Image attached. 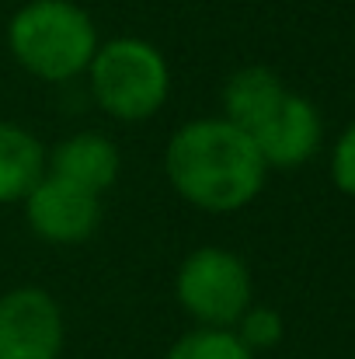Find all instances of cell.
I'll return each instance as SVG.
<instances>
[{
    "label": "cell",
    "instance_id": "1",
    "mask_svg": "<svg viewBox=\"0 0 355 359\" xmlns=\"http://www.w3.org/2000/svg\"><path fill=\"white\" fill-rule=\"evenodd\" d=\"M164 171L174 192L206 213L244 210L268 175L254 140L227 119L185 122L164 150Z\"/></svg>",
    "mask_w": 355,
    "mask_h": 359
},
{
    "label": "cell",
    "instance_id": "2",
    "mask_svg": "<svg viewBox=\"0 0 355 359\" xmlns=\"http://www.w3.org/2000/svg\"><path fill=\"white\" fill-rule=\"evenodd\" d=\"M11 56L39 81H74L98 53V28L70 0H32L7 25Z\"/></svg>",
    "mask_w": 355,
    "mask_h": 359
},
{
    "label": "cell",
    "instance_id": "3",
    "mask_svg": "<svg viewBox=\"0 0 355 359\" xmlns=\"http://www.w3.org/2000/svg\"><path fill=\"white\" fill-rule=\"evenodd\" d=\"M88 77L95 102L122 122L157 116L171 91L167 60L143 39H112L109 46H98Z\"/></svg>",
    "mask_w": 355,
    "mask_h": 359
},
{
    "label": "cell",
    "instance_id": "4",
    "mask_svg": "<svg viewBox=\"0 0 355 359\" xmlns=\"http://www.w3.org/2000/svg\"><path fill=\"white\" fill-rule=\"evenodd\" d=\"M174 293L202 328H234L251 307V272L227 248H195L178 269Z\"/></svg>",
    "mask_w": 355,
    "mask_h": 359
},
{
    "label": "cell",
    "instance_id": "5",
    "mask_svg": "<svg viewBox=\"0 0 355 359\" xmlns=\"http://www.w3.org/2000/svg\"><path fill=\"white\" fill-rule=\"evenodd\" d=\"M63 339V311L46 290L21 286L0 297V359H60Z\"/></svg>",
    "mask_w": 355,
    "mask_h": 359
},
{
    "label": "cell",
    "instance_id": "6",
    "mask_svg": "<svg viewBox=\"0 0 355 359\" xmlns=\"http://www.w3.org/2000/svg\"><path fill=\"white\" fill-rule=\"evenodd\" d=\"M32 231L53 244H81L102 220V199L60 175H42L39 185L21 199Z\"/></svg>",
    "mask_w": 355,
    "mask_h": 359
},
{
    "label": "cell",
    "instance_id": "7",
    "mask_svg": "<svg viewBox=\"0 0 355 359\" xmlns=\"http://www.w3.org/2000/svg\"><path fill=\"white\" fill-rule=\"evenodd\" d=\"M321 136H324L321 112L300 95H286L279 102V109L251 133L265 168H300V164H307L317 154Z\"/></svg>",
    "mask_w": 355,
    "mask_h": 359
},
{
    "label": "cell",
    "instance_id": "8",
    "mask_svg": "<svg viewBox=\"0 0 355 359\" xmlns=\"http://www.w3.org/2000/svg\"><path fill=\"white\" fill-rule=\"evenodd\" d=\"M118 168H122L118 147L105 133H74L53 150L46 171L102 196L105 189L116 185Z\"/></svg>",
    "mask_w": 355,
    "mask_h": 359
},
{
    "label": "cell",
    "instance_id": "9",
    "mask_svg": "<svg viewBox=\"0 0 355 359\" xmlns=\"http://www.w3.org/2000/svg\"><path fill=\"white\" fill-rule=\"evenodd\" d=\"M286 84L268 67H240L223 84V119L234 122L247 136L268 119L286 98Z\"/></svg>",
    "mask_w": 355,
    "mask_h": 359
},
{
    "label": "cell",
    "instance_id": "10",
    "mask_svg": "<svg viewBox=\"0 0 355 359\" xmlns=\"http://www.w3.org/2000/svg\"><path fill=\"white\" fill-rule=\"evenodd\" d=\"M42 175H46L42 143L28 129L14 122H0V203L25 199Z\"/></svg>",
    "mask_w": 355,
    "mask_h": 359
},
{
    "label": "cell",
    "instance_id": "11",
    "mask_svg": "<svg viewBox=\"0 0 355 359\" xmlns=\"http://www.w3.org/2000/svg\"><path fill=\"white\" fill-rule=\"evenodd\" d=\"M167 359H254V353L244 349L230 328H195L171 346Z\"/></svg>",
    "mask_w": 355,
    "mask_h": 359
},
{
    "label": "cell",
    "instance_id": "12",
    "mask_svg": "<svg viewBox=\"0 0 355 359\" xmlns=\"http://www.w3.org/2000/svg\"><path fill=\"white\" fill-rule=\"evenodd\" d=\"M234 328H237L234 335L244 342V349H247V353L275 349V346L282 342V332H286L282 314H279V311H272V307H247Z\"/></svg>",
    "mask_w": 355,
    "mask_h": 359
},
{
    "label": "cell",
    "instance_id": "13",
    "mask_svg": "<svg viewBox=\"0 0 355 359\" xmlns=\"http://www.w3.org/2000/svg\"><path fill=\"white\" fill-rule=\"evenodd\" d=\"M331 178L345 196L355 199V122L338 136V143L331 150Z\"/></svg>",
    "mask_w": 355,
    "mask_h": 359
}]
</instances>
